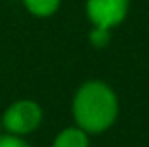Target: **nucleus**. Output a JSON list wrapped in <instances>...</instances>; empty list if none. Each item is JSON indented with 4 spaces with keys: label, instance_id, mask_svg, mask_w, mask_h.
<instances>
[{
    "label": "nucleus",
    "instance_id": "2",
    "mask_svg": "<svg viewBox=\"0 0 149 147\" xmlns=\"http://www.w3.org/2000/svg\"><path fill=\"white\" fill-rule=\"evenodd\" d=\"M40 121H42V111L38 104L30 102V100L15 102L4 113V126L11 134H29L36 130Z\"/></svg>",
    "mask_w": 149,
    "mask_h": 147
},
{
    "label": "nucleus",
    "instance_id": "7",
    "mask_svg": "<svg viewBox=\"0 0 149 147\" xmlns=\"http://www.w3.org/2000/svg\"><path fill=\"white\" fill-rule=\"evenodd\" d=\"M0 147H29V145L15 136H0Z\"/></svg>",
    "mask_w": 149,
    "mask_h": 147
},
{
    "label": "nucleus",
    "instance_id": "6",
    "mask_svg": "<svg viewBox=\"0 0 149 147\" xmlns=\"http://www.w3.org/2000/svg\"><path fill=\"white\" fill-rule=\"evenodd\" d=\"M91 42L96 47H104L109 42V28H100V26H95V30L91 32Z\"/></svg>",
    "mask_w": 149,
    "mask_h": 147
},
{
    "label": "nucleus",
    "instance_id": "3",
    "mask_svg": "<svg viewBox=\"0 0 149 147\" xmlns=\"http://www.w3.org/2000/svg\"><path fill=\"white\" fill-rule=\"evenodd\" d=\"M128 0H87V15L95 26L111 28L125 19Z\"/></svg>",
    "mask_w": 149,
    "mask_h": 147
},
{
    "label": "nucleus",
    "instance_id": "5",
    "mask_svg": "<svg viewBox=\"0 0 149 147\" xmlns=\"http://www.w3.org/2000/svg\"><path fill=\"white\" fill-rule=\"evenodd\" d=\"M61 0H25V6L30 13L38 17H49L57 11Z\"/></svg>",
    "mask_w": 149,
    "mask_h": 147
},
{
    "label": "nucleus",
    "instance_id": "1",
    "mask_svg": "<svg viewBox=\"0 0 149 147\" xmlns=\"http://www.w3.org/2000/svg\"><path fill=\"white\" fill-rule=\"evenodd\" d=\"M74 117L85 132H102L117 117V98L100 81L85 83L74 100Z\"/></svg>",
    "mask_w": 149,
    "mask_h": 147
},
{
    "label": "nucleus",
    "instance_id": "4",
    "mask_svg": "<svg viewBox=\"0 0 149 147\" xmlns=\"http://www.w3.org/2000/svg\"><path fill=\"white\" fill-rule=\"evenodd\" d=\"M53 147H89L87 134L83 128H66L57 136Z\"/></svg>",
    "mask_w": 149,
    "mask_h": 147
}]
</instances>
